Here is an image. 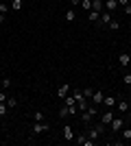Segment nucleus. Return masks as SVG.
I'll return each mask as SVG.
<instances>
[{
    "mask_svg": "<svg viewBox=\"0 0 131 146\" xmlns=\"http://www.w3.org/2000/svg\"><path fill=\"white\" fill-rule=\"evenodd\" d=\"M96 111H98V109H96V107L90 103V107H87L85 111H81V120H83V124H90V122H92V118L96 116Z\"/></svg>",
    "mask_w": 131,
    "mask_h": 146,
    "instance_id": "f257e3e1",
    "label": "nucleus"
},
{
    "mask_svg": "<svg viewBox=\"0 0 131 146\" xmlns=\"http://www.w3.org/2000/svg\"><path fill=\"white\" fill-rule=\"evenodd\" d=\"M109 127H112L114 133H118V131H122V127H125V120H122L120 116H114V120H112V124H109Z\"/></svg>",
    "mask_w": 131,
    "mask_h": 146,
    "instance_id": "f03ea898",
    "label": "nucleus"
},
{
    "mask_svg": "<svg viewBox=\"0 0 131 146\" xmlns=\"http://www.w3.org/2000/svg\"><path fill=\"white\" fill-rule=\"evenodd\" d=\"M48 129H50V127L46 124V122H35L31 133H33V135H39V133H44V131H48Z\"/></svg>",
    "mask_w": 131,
    "mask_h": 146,
    "instance_id": "7ed1b4c3",
    "label": "nucleus"
},
{
    "mask_svg": "<svg viewBox=\"0 0 131 146\" xmlns=\"http://www.w3.org/2000/svg\"><path fill=\"white\" fill-rule=\"evenodd\" d=\"M103 98H105V94H103V92H96V90H94V94H92V98H90V100H92V105H100V103H103Z\"/></svg>",
    "mask_w": 131,
    "mask_h": 146,
    "instance_id": "20e7f679",
    "label": "nucleus"
},
{
    "mask_svg": "<svg viewBox=\"0 0 131 146\" xmlns=\"http://www.w3.org/2000/svg\"><path fill=\"white\" fill-rule=\"evenodd\" d=\"M112 120H114V111L112 109H107L105 113L100 116V122H103V124H112Z\"/></svg>",
    "mask_w": 131,
    "mask_h": 146,
    "instance_id": "39448f33",
    "label": "nucleus"
},
{
    "mask_svg": "<svg viewBox=\"0 0 131 146\" xmlns=\"http://www.w3.org/2000/svg\"><path fill=\"white\" fill-rule=\"evenodd\" d=\"M103 2H105V9L109 13H114L116 9H118V0H103Z\"/></svg>",
    "mask_w": 131,
    "mask_h": 146,
    "instance_id": "423d86ee",
    "label": "nucleus"
},
{
    "mask_svg": "<svg viewBox=\"0 0 131 146\" xmlns=\"http://www.w3.org/2000/svg\"><path fill=\"white\" fill-rule=\"evenodd\" d=\"M118 61H120V66H122V68H127V66H129V61H131V55H129V52H120Z\"/></svg>",
    "mask_w": 131,
    "mask_h": 146,
    "instance_id": "0eeeda50",
    "label": "nucleus"
},
{
    "mask_svg": "<svg viewBox=\"0 0 131 146\" xmlns=\"http://www.w3.org/2000/svg\"><path fill=\"white\" fill-rule=\"evenodd\" d=\"M87 137H90V140H94V142L98 140V137H100V131H98V127H92V129H90V131H87Z\"/></svg>",
    "mask_w": 131,
    "mask_h": 146,
    "instance_id": "6e6552de",
    "label": "nucleus"
},
{
    "mask_svg": "<svg viewBox=\"0 0 131 146\" xmlns=\"http://www.w3.org/2000/svg\"><path fill=\"white\" fill-rule=\"evenodd\" d=\"M103 105H105L107 109H112V107H116V98L114 96H105L103 98Z\"/></svg>",
    "mask_w": 131,
    "mask_h": 146,
    "instance_id": "1a4fd4ad",
    "label": "nucleus"
},
{
    "mask_svg": "<svg viewBox=\"0 0 131 146\" xmlns=\"http://www.w3.org/2000/svg\"><path fill=\"white\" fill-rule=\"evenodd\" d=\"M68 92H70V85L66 83V85H61L59 90H57V96H59V98H66V96H68Z\"/></svg>",
    "mask_w": 131,
    "mask_h": 146,
    "instance_id": "9d476101",
    "label": "nucleus"
},
{
    "mask_svg": "<svg viewBox=\"0 0 131 146\" xmlns=\"http://www.w3.org/2000/svg\"><path fill=\"white\" fill-rule=\"evenodd\" d=\"M76 20V13H74V7H70L68 11H66V22H74Z\"/></svg>",
    "mask_w": 131,
    "mask_h": 146,
    "instance_id": "9b49d317",
    "label": "nucleus"
},
{
    "mask_svg": "<svg viewBox=\"0 0 131 146\" xmlns=\"http://www.w3.org/2000/svg\"><path fill=\"white\" fill-rule=\"evenodd\" d=\"M98 18H100L98 11H87V20H90V22H98Z\"/></svg>",
    "mask_w": 131,
    "mask_h": 146,
    "instance_id": "f8f14e48",
    "label": "nucleus"
},
{
    "mask_svg": "<svg viewBox=\"0 0 131 146\" xmlns=\"http://www.w3.org/2000/svg\"><path fill=\"white\" fill-rule=\"evenodd\" d=\"M68 116H72V111H70V107L66 105V107H61V109H59V118H68Z\"/></svg>",
    "mask_w": 131,
    "mask_h": 146,
    "instance_id": "ddd939ff",
    "label": "nucleus"
},
{
    "mask_svg": "<svg viewBox=\"0 0 131 146\" xmlns=\"http://www.w3.org/2000/svg\"><path fill=\"white\" fill-rule=\"evenodd\" d=\"M63 137H66V140H74V133H72L70 127H63Z\"/></svg>",
    "mask_w": 131,
    "mask_h": 146,
    "instance_id": "4468645a",
    "label": "nucleus"
},
{
    "mask_svg": "<svg viewBox=\"0 0 131 146\" xmlns=\"http://www.w3.org/2000/svg\"><path fill=\"white\" fill-rule=\"evenodd\" d=\"M118 111H122V113L129 111V103H127V100H120V103H118Z\"/></svg>",
    "mask_w": 131,
    "mask_h": 146,
    "instance_id": "2eb2a0df",
    "label": "nucleus"
},
{
    "mask_svg": "<svg viewBox=\"0 0 131 146\" xmlns=\"http://www.w3.org/2000/svg\"><path fill=\"white\" fill-rule=\"evenodd\" d=\"M0 85H2V90H9V87H11V79H9V76H5V79L0 81Z\"/></svg>",
    "mask_w": 131,
    "mask_h": 146,
    "instance_id": "dca6fc26",
    "label": "nucleus"
},
{
    "mask_svg": "<svg viewBox=\"0 0 131 146\" xmlns=\"http://www.w3.org/2000/svg\"><path fill=\"white\" fill-rule=\"evenodd\" d=\"M33 120L35 122H44V111H35V113H33Z\"/></svg>",
    "mask_w": 131,
    "mask_h": 146,
    "instance_id": "f3484780",
    "label": "nucleus"
},
{
    "mask_svg": "<svg viewBox=\"0 0 131 146\" xmlns=\"http://www.w3.org/2000/svg\"><path fill=\"white\" fill-rule=\"evenodd\" d=\"M83 5V11H92V0H81Z\"/></svg>",
    "mask_w": 131,
    "mask_h": 146,
    "instance_id": "a211bd4d",
    "label": "nucleus"
},
{
    "mask_svg": "<svg viewBox=\"0 0 131 146\" xmlns=\"http://www.w3.org/2000/svg\"><path fill=\"white\" fill-rule=\"evenodd\" d=\"M107 26H109L112 31H118V29H120V22H118V20H112V22H109Z\"/></svg>",
    "mask_w": 131,
    "mask_h": 146,
    "instance_id": "6ab92c4d",
    "label": "nucleus"
},
{
    "mask_svg": "<svg viewBox=\"0 0 131 146\" xmlns=\"http://www.w3.org/2000/svg\"><path fill=\"white\" fill-rule=\"evenodd\" d=\"M13 11H22V0H13Z\"/></svg>",
    "mask_w": 131,
    "mask_h": 146,
    "instance_id": "aec40b11",
    "label": "nucleus"
},
{
    "mask_svg": "<svg viewBox=\"0 0 131 146\" xmlns=\"http://www.w3.org/2000/svg\"><path fill=\"white\" fill-rule=\"evenodd\" d=\"M92 94H94V87H85L83 90V96L85 98H92Z\"/></svg>",
    "mask_w": 131,
    "mask_h": 146,
    "instance_id": "412c9836",
    "label": "nucleus"
},
{
    "mask_svg": "<svg viewBox=\"0 0 131 146\" xmlns=\"http://www.w3.org/2000/svg\"><path fill=\"white\" fill-rule=\"evenodd\" d=\"M7 105H9V107H18V98H7Z\"/></svg>",
    "mask_w": 131,
    "mask_h": 146,
    "instance_id": "4be33fe9",
    "label": "nucleus"
},
{
    "mask_svg": "<svg viewBox=\"0 0 131 146\" xmlns=\"http://www.w3.org/2000/svg\"><path fill=\"white\" fill-rule=\"evenodd\" d=\"M7 109H9V105H7V103H0V116H7Z\"/></svg>",
    "mask_w": 131,
    "mask_h": 146,
    "instance_id": "5701e85b",
    "label": "nucleus"
},
{
    "mask_svg": "<svg viewBox=\"0 0 131 146\" xmlns=\"http://www.w3.org/2000/svg\"><path fill=\"white\" fill-rule=\"evenodd\" d=\"M7 11H9V5H7V2H0V13L7 15Z\"/></svg>",
    "mask_w": 131,
    "mask_h": 146,
    "instance_id": "b1692460",
    "label": "nucleus"
},
{
    "mask_svg": "<svg viewBox=\"0 0 131 146\" xmlns=\"http://www.w3.org/2000/svg\"><path fill=\"white\" fill-rule=\"evenodd\" d=\"M122 137H125V140H131V129H125V127H122Z\"/></svg>",
    "mask_w": 131,
    "mask_h": 146,
    "instance_id": "393cba45",
    "label": "nucleus"
},
{
    "mask_svg": "<svg viewBox=\"0 0 131 146\" xmlns=\"http://www.w3.org/2000/svg\"><path fill=\"white\" fill-rule=\"evenodd\" d=\"M122 83H125V85H131V72H127L125 76H122Z\"/></svg>",
    "mask_w": 131,
    "mask_h": 146,
    "instance_id": "a878e982",
    "label": "nucleus"
},
{
    "mask_svg": "<svg viewBox=\"0 0 131 146\" xmlns=\"http://www.w3.org/2000/svg\"><path fill=\"white\" fill-rule=\"evenodd\" d=\"M66 105H76L74 96H66Z\"/></svg>",
    "mask_w": 131,
    "mask_h": 146,
    "instance_id": "bb28decb",
    "label": "nucleus"
},
{
    "mask_svg": "<svg viewBox=\"0 0 131 146\" xmlns=\"http://www.w3.org/2000/svg\"><path fill=\"white\" fill-rule=\"evenodd\" d=\"M0 103H7V94L5 92H0Z\"/></svg>",
    "mask_w": 131,
    "mask_h": 146,
    "instance_id": "cd10ccee",
    "label": "nucleus"
},
{
    "mask_svg": "<svg viewBox=\"0 0 131 146\" xmlns=\"http://www.w3.org/2000/svg\"><path fill=\"white\" fill-rule=\"evenodd\" d=\"M118 5L120 7H127V5H129V0H118Z\"/></svg>",
    "mask_w": 131,
    "mask_h": 146,
    "instance_id": "c85d7f7f",
    "label": "nucleus"
},
{
    "mask_svg": "<svg viewBox=\"0 0 131 146\" xmlns=\"http://www.w3.org/2000/svg\"><path fill=\"white\" fill-rule=\"evenodd\" d=\"M125 13H127V15H131V5H127V7H125Z\"/></svg>",
    "mask_w": 131,
    "mask_h": 146,
    "instance_id": "c756f323",
    "label": "nucleus"
},
{
    "mask_svg": "<svg viewBox=\"0 0 131 146\" xmlns=\"http://www.w3.org/2000/svg\"><path fill=\"white\" fill-rule=\"evenodd\" d=\"M79 2H81V0H70V7H76Z\"/></svg>",
    "mask_w": 131,
    "mask_h": 146,
    "instance_id": "7c9ffc66",
    "label": "nucleus"
},
{
    "mask_svg": "<svg viewBox=\"0 0 131 146\" xmlns=\"http://www.w3.org/2000/svg\"><path fill=\"white\" fill-rule=\"evenodd\" d=\"M127 68H129V70H131V61H129V66H127Z\"/></svg>",
    "mask_w": 131,
    "mask_h": 146,
    "instance_id": "2f4dec72",
    "label": "nucleus"
},
{
    "mask_svg": "<svg viewBox=\"0 0 131 146\" xmlns=\"http://www.w3.org/2000/svg\"><path fill=\"white\" fill-rule=\"evenodd\" d=\"M127 122H131V113H129V120H127Z\"/></svg>",
    "mask_w": 131,
    "mask_h": 146,
    "instance_id": "473e14b6",
    "label": "nucleus"
},
{
    "mask_svg": "<svg viewBox=\"0 0 131 146\" xmlns=\"http://www.w3.org/2000/svg\"><path fill=\"white\" fill-rule=\"evenodd\" d=\"M11 2H13V0H11Z\"/></svg>",
    "mask_w": 131,
    "mask_h": 146,
    "instance_id": "72a5a7b5",
    "label": "nucleus"
}]
</instances>
